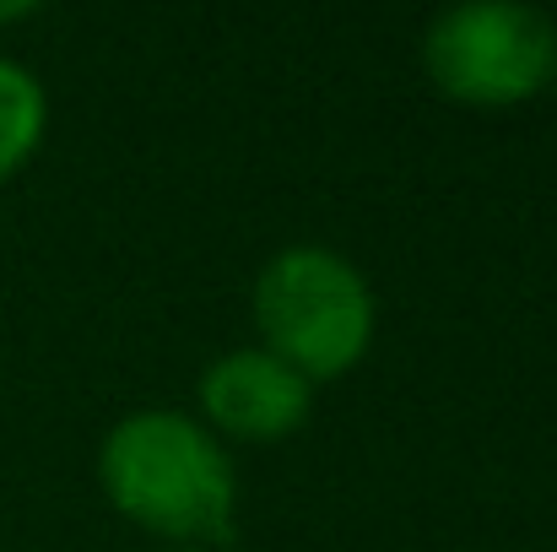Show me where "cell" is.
<instances>
[{"mask_svg":"<svg viewBox=\"0 0 557 552\" xmlns=\"http://www.w3.org/2000/svg\"><path fill=\"white\" fill-rule=\"evenodd\" d=\"M98 482L125 520L169 537L174 548H211L233 537V455L189 412L147 406L120 417L98 444Z\"/></svg>","mask_w":557,"mask_h":552,"instance_id":"cell-1","label":"cell"},{"mask_svg":"<svg viewBox=\"0 0 557 552\" xmlns=\"http://www.w3.org/2000/svg\"><path fill=\"white\" fill-rule=\"evenodd\" d=\"M255 326L271 358L309 384L363 364L379 326L369 277L331 244H287L255 277Z\"/></svg>","mask_w":557,"mask_h":552,"instance_id":"cell-2","label":"cell"},{"mask_svg":"<svg viewBox=\"0 0 557 552\" xmlns=\"http://www.w3.org/2000/svg\"><path fill=\"white\" fill-rule=\"evenodd\" d=\"M422 65L460 103H525L557 82V22L525 0H455L428 22Z\"/></svg>","mask_w":557,"mask_h":552,"instance_id":"cell-3","label":"cell"},{"mask_svg":"<svg viewBox=\"0 0 557 552\" xmlns=\"http://www.w3.org/2000/svg\"><path fill=\"white\" fill-rule=\"evenodd\" d=\"M309 412H314V384L298 368L271 358L265 347H233L200 373V417L216 439L227 433L244 444H271L298 433Z\"/></svg>","mask_w":557,"mask_h":552,"instance_id":"cell-4","label":"cell"},{"mask_svg":"<svg viewBox=\"0 0 557 552\" xmlns=\"http://www.w3.org/2000/svg\"><path fill=\"white\" fill-rule=\"evenodd\" d=\"M49 131V93L38 71L0 54V180H11Z\"/></svg>","mask_w":557,"mask_h":552,"instance_id":"cell-5","label":"cell"},{"mask_svg":"<svg viewBox=\"0 0 557 552\" xmlns=\"http://www.w3.org/2000/svg\"><path fill=\"white\" fill-rule=\"evenodd\" d=\"M38 5H27V0H16V5H0V22H16V16H33Z\"/></svg>","mask_w":557,"mask_h":552,"instance_id":"cell-6","label":"cell"},{"mask_svg":"<svg viewBox=\"0 0 557 552\" xmlns=\"http://www.w3.org/2000/svg\"><path fill=\"white\" fill-rule=\"evenodd\" d=\"M169 552H211V548H169Z\"/></svg>","mask_w":557,"mask_h":552,"instance_id":"cell-7","label":"cell"}]
</instances>
